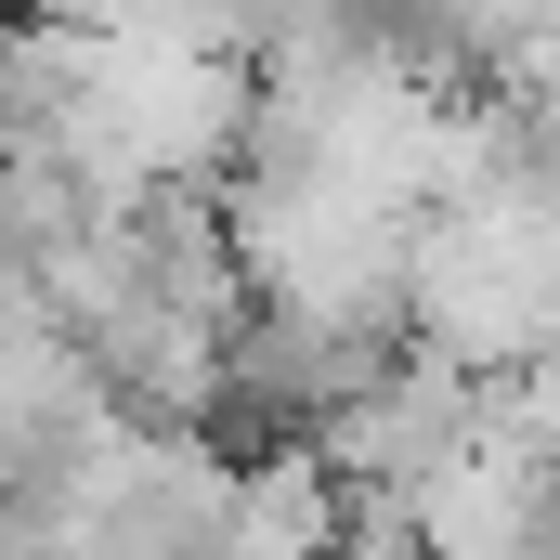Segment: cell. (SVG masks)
Returning a JSON list of instances; mask_svg holds the SVG:
<instances>
[{"mask_svg":"<svg viewBox=\"0 0 560 560\" xmlns=\"http://www.w3.org/2000/svg\"><path fill=\"white\" fill-rule=\"evenodd\" d=\"M118 430V392L66 326H0V495H52Z\"/></svg>","mask_w":560,"mask_h":560,"instance_id":"cell-1","label":"cell"},{"mask_svg":"<svg viewBox=\"0 0 560 560\" xmlns=\"http://www.w3.org/2000/svg\"><path fill=\"white\" fill-rule=\"evenodd\" d=\"M0 13H26V26H105L118 0H0Z\"/></svg>","mask_w":560,"mask_h":560,"instance_id":"cell-2","label":"cell"}]
</instances>
